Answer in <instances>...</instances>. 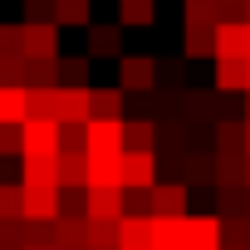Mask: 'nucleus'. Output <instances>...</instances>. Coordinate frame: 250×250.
Masks as SVG:
<instances>
[{
  "label": "nucleus",
  "instance_id": "f257e3e1",
  "mask_svg": "<svg viewBox=\"0 0 250 250\" xmlns=\"http://www.w3.org/2000/svg\"><path fill=\"white\" fill-rule=\"evenodd\" d=\"M157 182V152H118V187L123 191H147Z\"/></svg>",
  "mask_w": 250,
  "mask_h": 250
},
{
  "label": "nucleus",
  "instance_id": "f03ea898",
  "mask_svg": "<svg viewBox=\"0 0 250 250\" xmlns=\"http://www.w3.org/2000/svg\"><path fill=\"white\" fill-rule=\"evenodd\" d=\"M54 157L59 152V123L54 118H20V157Z\"/></svg>",
  "mask_w": 250,
  "mask_h": 250
},
{
  "label": "nucleus",
  "instance_id": "7ed1b4c3",
  "mask_svg": "<svg viewBox=\"0 0 250 250\" xmlns=\"http://www.w3.org/2000/svg\"><path fill=\"white\" fill-rule=\"evenodd\" d=\"M245 49H250L245 20H216L211 25V59H245Z\"/></svg>",
  "mask_w": 250,
  "mask_h": 250
},
{
  "label": "nucleus",
  "instance_id": "20e7f679",
  "mask_svg": "<svg viewBox=\"0 0 250 250\" xmlns=\"http://www.w3.org/2000/svg\"><path fill=\"white\" fill-rule=\"evenodd\" d=\"M20 44H25V59H54L59 54V25L54 20H25Z\"/></svg>",
  "mask_w": 250,
  "mask_h": 250
},
{
  "label": "nucleus",
  "instance_id": "39448f33",
  "mask_svg": "<svg viewBox=\"0 0 250 250\" xmlns=\"http://www.w3.org/2000/svg\"><path fill=\"white\" fill-rule=\"evenodd\" d=\"M118 88L123 93H147L152 83H157V59H147V54H118Z\"/></svg>",
  "mask_w": 250,
  "mask_h": 250
},
{
  "label": "nucleus",
  "instance_id": "423d86ee",
  "mask_svg": "<svg viewBox=\"0 0 250 250\" xmlns=\"http://www.w3.org/2000/svg\"><path fill=\"white\" fill-rule=\"evenodd\" d=\"M20 216H25V221H49V216H59V187L20 182Z\"/></svg>",
  "mask_w": 250,
  "mask_h": 250
},
{
  "label": "nucleus",
  "instance_id": "0eeeda50",
  "mask_svg": "<svg viewBox=\"0 0 250 250\" xmlns=\"http://www.w3.org/2000/svg\"><path fill=\"white\" fill-rule=\"evenodd\" d=\"M83 152H123V118H88Z\"/></svg>",
  "mask_w": 250,
  "mask_h": 250
},
{
  "label": "nucleus",
  "instance_id": "6e6552de",
  "mask_svg": "<svg viewBox=\"0 0 250 250\" xmlns=\"http://www.w3.org/2000/svg\"><path fill=\"white\" fill-rule=\"evenodd\" d=\"M54 123H88V83L83 88L59 83L54 88Z\"/></svg>",
  "mask_w": 250,
  "mask_h": 250
},
{
  "label": "nucleus",
  "instance_id": "1a4fd4ad",
  "mask_svg": "<svg viewBox=\"0 0 250 250\" xmlns=\"http://www.w3.org/2000/svg\"><path fill=\"white\" fill-rule=\"evenodd\" d=\"M182 211H187V187H177V182L147 187V216H182Z\"/></svg>",
  "mask_w": 250,
  "mask_h": 250
},
{
  "label": "nucleus",
  "instance_id": "9d476101",
  "mask_svg": "<svg viewBox=\"0 0 250 250\" xmlns=\"http://www.w3.org/2000/svg\"><path fill=\"white\" fill-rule=\"evenodd\" d=\"M88 35V59H118L123 54V25H83Z\"/></svg>",
  "mask_w": 250,
  "mask_h": 250
},
{
  "label": "nucleus",
  "instance_id": "9b49d317",
  "mask_svg": "<svg viewBox=\"0 0 250 250\" xmlns=\"http://www.w3.org/2000/svg\"><path fill=\"white\" fill-rule=\"evenodd\" d=\"M216 245H221V226H216V216H187L182 250H216Z\"/></svg>",
  "mask_w": 250,
  "mask_h": 250
},
{
  "label": "nucleus",
  "instance_id": "f8f14e48",
  "mask_svg": "<svg viewBox=\"0 0 250 250\" xmlns=\"http://www.w3.org/2000/svg\"><path fill=\"white\" fill-rule=\"evenodd\" d=\"M83 216H123V187H83Z\"/></svg>",
  "mask_w": 250,
  "mask_h": 250
},
{
  "label": "nucleus",
  "instance_id": "ddd939ff",
  "mask_svg": "<svg viewBox=\"0 0 250 250\" xmlns=\"http://www.w3.org/2000/svg\"><path fill=\"white\" fill-rule=\"evenodd\" d=\"M157 0H118V25L123 30H152Z\"/></svg>",
  "mask_w": 250,
  "mask_h": 250
},
{
  "label": "nucleus",
  "instance_id": "4468645a",
  "mask_svg": "<svg viewBox=\"0 0 250 250\" xmlns=\"http://www.w3.org/2000/svg\"><path fill=\"white\" fill-rule=\"evenodd\" d=\"M123 147H128V152H157V123L152 118L123 123Z\"/></svg>",
  "mask_w": 250,
  "mask_h": 250
},
{
  "label": "nucleus",
  "instance_id": "2eb2a0df",
  "mask_svg": "<svg viewBox=\"0 0 250 250\" xmlns=\"http://www.w3.org/2000/svg\"><path fill=\"white\" fill-rule=\"evenodd\" d=\"M83 245L88 250H118V216H88Z\"/></svg>",
  "mask_w": 250,
  "mask_h": 250
},
{
  "label": "nucleus",
  "instance_id": "dca6fc26",
  "mask_svg": "<svg viewBox=\"0 0 250 250\" xmlns=\"http://www.w3.org/2000/svg\"><path fill=\"white\" fill-rule=\"evenodd\" d=\"M83 226H88V216H54V250H88Z\"/></svg>",
  "mask_w": 250,
  "mask_h": 250
},
{
  "label": "nucleus",
  "instance_id": "f3484780",
  "mask_svg": "<svg viewBox=\"0 0 250 250\" xmlns=\"http://www.w3.org/2000/svg\"><path fill=\"white\" fill-rule=\"evenodd\" d=\"M88 20H93V0H54V25L59 30L64 25L69 30H83Z\"/></svg>",
  "mask_w": 250,
  "mask_h": 250
},
{
  "label": "nucleus",
  "instance_id": "a211bd4d",
  "mask_svg": "<svg viewBox=\"0 0 250 250\" xmlns=\"http://www.w3.org/2000/svg\"><path fill=\"white\" fill-rule=\"evenodd\" d=\"M54 187H83V152H54Z\"/></svg>",
  "mask_w": 250,
  "mask_h": 250
},
{
  "label": "nucleus",
  "instance_id": "6ab92c4d",
  "mask_svg": "<svg viewBox=\"0 0 250 250\" xmlns=\"http://www.w3.org/2000/svg\"><path fill=\"white\" fill-rule=\"evenodd\" d=\"M118 245H133V250L147 245V216L143 211H123L118 216Z\"/></svg>",
  "mask_w": 250,
  "mask_h": 250
},
{
  "label": "nucleus",
  "instance_id": "aec40b11",
  "mask_svg": "<svg viewBox=\"0 0 250 250\" xmlns=\"http://www.w3.org/2000/svg\"><path fill=\"white\" fill-rule=\"evenodd\" d=\"M88 118H123V88H88Z\"/></svg>",
  "mask_w": 250,
  "mask_h": 250
},
{
  "label": "nucleus",
  "instance_id": "412c9836",
  "mask_svg": "<svg viewBox=\"0 0 250 250\" xmlns=\"http://www.w3.org/2000/svg\"><path fill=\"white\" fill-rule=\"evenodd\" d=\"M182 54L187 59H211V25H182Z\"/></svg>",
  "mask_w": 250,
  "mask_h": 250
},
{
  "label": "nucleus",
  "instance_id": "4be33fe9",
  "mask_svg": "<svg viewBox=\"0 0 250 250\" xmlns=\"http://www.w3.org/2000/svg\"><path fill=\"white\" fill-rule=\"evenodd\" d=\"M54 69H59V83H69V88H83V83H88V69H93V59H88V54H69V59H54Z\"/></svg>",
  "mask_w": 250,
  "mask_h": 250
},
{
  "label": "nucleus",
  "instance_id": "5701e85b",
  "mask_svg": "<svg viewBox=\"0 0 250 250\" xmlns=\"http://www.w3.org/2000/svg\"><path fill=\"white\" fill-rule=\"evenodd\" d=\"M245 88V59H216V93H240Z\"/></svg>",
  "mask_w": 250,
  "mask_h": 250
},
{
  "label": "nucleus",
  "instance_id": "b1692460",
  "mask_svg": "<svg viewBox=\"0 0 250 250\" xmlns=\"http://www.w3.org/2000/svg\"><path fill=\"white\" fill-rule=\"evenodd\" d=\"M216 226H221V245H250V216L245 211L216 216Z\"/></svg>",
  "mask_w": 250,
  "mask_h": 250
},
{
  "label": "nucleus",
  "instance_id": "393cba45",
  "mask_svg": "<svg viewBox=\"0 0 250 250\" xmlns=\"http://www.w3.org/2000/svg\"><path fill=\"white\" fill-rule=\"evenodd\" d=\"M54 59H59V54H54ZM54 59H25V88H54V83H59Z\"/></svg>",
  "mask_w": 250,
  "mask_h": 250
},
{
  "label": "nucleus",
  "instance_id": "a878e982",
  "mask_svg": "<svg viewBox=\"0 0 250 250\" xmlns=\"http://www.w3.org/2000/svg\"><path fill=\"white\" fill-rule=\"evenodd\" d=\"M216 152H245V123L216 118Z\"/></svg>",
  "mask_w": 250,
  "mask_h": 250
},
{
  "label": "nucleus",
  "instance_id": "bb28decb",
  "mask_svg": "<svg viewBox=\"0 0 250 250\" xmlns=\"http://www.w3.org/2000/svg\"><path fill=\"white\" fill-rule=\"evenodd\" d=\"M20 118H25V88L0 83V123H20Z\"/></svg>",
  "mask_w": 250,
  "mask_h": 250
},
{
  "label": "nucleus",
  "instance_id": "cd10ccee",
  "mask_svg": "<svg viewBox=\"0 0 250 250\" xmlns=\"http://www.w3.org/2000/svg\"><path fill=\"white\" fill-rule=\"evenodd\" d=\"M54 88H25V118H54Z\"/></svg>",
  "mask_w": 250,
  "mask_h": 250
},
{
  "label": "nucleus",
  "instance_id": "c85d7f7f",
  "mask_svg": "<svg viewBox=\"0 0 250 250\" xmlns=\"http://www.w3.org/2000/svg\"><path fill=\"white\" fill-rule=\"evenodd\" d=\"M216 0H182V25H216Z\"/></svg>",
  "mask_w": 250,
  "mask_h": 250
},
{
  "label": "nucleus",
  "instance_id": "c756f323",
  "mask_svg": "<svg viewBox=\"0 0 250 250\" xmlns=\"http://www.w3.org/2000/svg\"><path fill=\"white\" fill-rule=\"evenodd\" d=\"M20 162H25V177H20V182H40V187H54V157H30V152H25Z\"/></svg>",
  "mask_w": 250,
  "mask_h": 250
},
{
  "label": "nucleus",
  "instance_id": "7c9ffc66",
  "mask_svg": "<svg viewBox=\"0 0 250 250\" xmlns=\"http://www.w3.org/2000/svg\"><path fill=\"white\" fill-rule=\"evenodd\" d=\"M187 113L191 118H216V93L211 88H191L187 93Z\"/></svg>",
  "mask_w": 250,
  "mask_h": 250
},
{
  "label": "nucleus",
  "instance_id": "2f4dec72",
  "mask_svg": "<svg viewBox=\"0 0 250 250\" xmlns=\"http://www.w3.org/2000/svg\"><path fill=\"white\" fill-rule=\"evenodd\" d=\"M0 245L25 250V216H5V221H0Z\"/></svg>",
  "mask_w": 250,
  "mask_h": 250
},
{
  "label": "nucleus",
  "instance_id": "473e14b6",
  "mask_svg": "<svg viewBox=\"0 0 250 250\" xmlns=\"http://www.w3.org/2000/svg\"><path fill=\"white\" fill-rule=\"evenodd\" d=\"M25 245H54V216L49 221H25Z\"/></svg>",
  "mask_w": 250,
  "mask_h": 250
},
{
  "label": "nucleus",
  "instance_id": "72a5a7b5",
  "mask_svg": "<svg viewBox=\"0 0 250 250\" xmlns=\"http://www.w3.org/2000/svg\"><path fill=\"white\" fill-rule=\"evenodd\" d=\"M59 216H83V187H59Z\"/></svg>",
  "mask_w": 250,
  "mask_h": 250
},
{
  "label": "nucleus",
  "instance_id": "f704fd0d",
  "mask_svg": "<svg viewBox=\"0 0 250 250\" xmlns=\"http://www.w3.org/2000/svg\"><path fill=\"white\" fill-rule=\"evenodd\" d=\"M15 54H25V44H20V25H0V59H15Z\"/></svg>",
  "mask_w": 250,
  "mask_h": 250
},
{
  "label": "nucleus",
  "instance_id": "c9c22d12",
  "mask_svg": "<svg viewBox=\"0 0 250 250\" xmlns=\"http://www.w3.org/2000/svg\"><path fill=\"white\" fill-rule=\"evenodd\" d=\"M59 147L64 152H83V123H59Z\"/></svg>",
  "mask_w": 250,
  "mask_h": 250
},
{
  "label": "nucleus",
  "instance_id": "e433bc0d",
  "mask_svg": "<svg viewBox=\"0 0 250 250\" xmlns=\"http://www.w3.org/2000/svg\"><path fill=\"white\" fill-rule=\"evenodd\" d=\"M0 83H20V88H25V54L0 59Z\"/></svg>",
  "mask_w": 250,
  "mask_h": 250
},
{
  "label": "nucleus",
  "instance_id": "4c0bfd02",
  "mask_svg": "<svg viewBox=\"0 0 250 250\" xmlns=\"http://www.w3.org/2000/svg\"><path fill=\"white\" fill-rule=\"evenodd\" d=\"M20 216V187H0V221Z\"/></svg>",
  "mask_w": 250,
  "mask_h": 250
},
{
  "label": "nucleus",
  "instance_id": "58836bf2",
  "mask_svg": "<svg viewBox=\"0 0 250 250\" xmlns=\"http://www.w3.org/2000/svg\"><path fill=\"white\" fill-rule=\"evenodd\" d=\"M25 20H54V0H25Z\"/></svg>",
  "mask_w": 250,
  "mask_h": 250
},
{
  "label": "nucleus",
  "instance_id": "ea45409f",
  "mask_svg": "<svg viewBox=\"0 0 250 250\" xmlns=\"http://www.w3.org/2000/svg\"><path fill=\"white\" fill-rule=\"evenodd\" d=\"M216 15L221 20H245V0H216Z\"/></svg>",
  "mask_w": 250,
  "mask_h": 250
},
{
  "label": "nucleus",
  "instance_id": "a19ab883",
  "mask_svg": "<svg viewBox=\"0 0 250 250\" xmlns=\"http://www.w3.org/2000/svg\"><path fill=\"white\" fill-rule=\"evenodd\" d=\"M187 172H191L196 182H206V177H211V157H191V162H187Z\"/></svg>",
  "mask_w": 250,
  "mask_h": 250
},
{
  "label": "nucleus",
  "instance_id": "79ce46f5",
  "mask_svg": "<svg viewBox=\"0 0 250 250\" xmlns=\"http://www.w3.org/2000/svg\"><path fill=\"white\" fill-rule=\"evenodd\" d=\"M245 187H250V152H245Z\"/></svg>",
  "mask_w": 250,
  "mask_h": 250
},
{
  "label": "nucleus",
  "instance_id": "37998d69",
  "mask_svg": "<svg viewBox=\"0 0 250 250\" xmlns=\"http://www.w3.org/2000/svg\"><path fill=\"white\" fill-rule=\"evenodd\" d=\"M221 250H250V245H221Z\"/></svg>",
  "mask_w": 250,
  "mask_h": 250
},
{
  "label": "nucleus",
  "instance_id": "c03bdc74",
  "mask_svg": "<svg viewBox=\"0 0 250 250\" xmlns=\"http://www.w3.org/2000/svg\"><path fill=\"white\" fill-rule=\"evenodd\" d=\"M25 250H54V245H25Z\"/></svg>",
  "mask_w": 250,
  "mask_h": 250
},
{
  "label": "nucleus",
  "instance_id": "a18cd8bd",
  "mask_svg": "<svg viewBox=\"0 0 250 250\" xmlns=\"http://www.w3.org/2000/svg\"><path fill=\"white\" fill-rule=\"evenodd\" d=\"M245 25H250V0H245Z\"/></svg>",
  "mask_w": 250,
  "mask_h": 250
},
{
  "label": "nucleus",
  "instance_id": "49530a36",
  "mask_svg": "<svg viewBox=\"0 0 250 250\" xmlns=\"http://www.w3.org/2000/svg\"><path fill=\"white\" fill-rule=\"evenodd\" d=\"M245 216H250V191H245Z\"/></svg>",
  "mask_w": 250,
  "mask_h": 250
},
{
  "label": "nucleus",
  "instance_id": "de8ad7c7",
  "mask_svg": "<svg viewBox=\"0 0 250 250\" xmlns=\"http://www.w3.org/2000/svg\"><path fill=\"white\" fill-rule=\"evenodd\" d=\"M245 59H250V49H245Z\"/></svg>",
  "mask_w": 250,
  "mask_h": 250
},
{
  "label": "nucleus",
  "instance_id": "09e8293b",
  "mask_svg": "<svg viewBox=\"0 0 250 250\" xmlns=\"http://www.w3.org/2000/svg\"><path fill=\"white\" fill-rule=\"evenodd\" d=\"M147 250H152V245H147Z\"/></svg>",
  "mask_w": 250,
  "mask_h": 250
}]
</instances>
